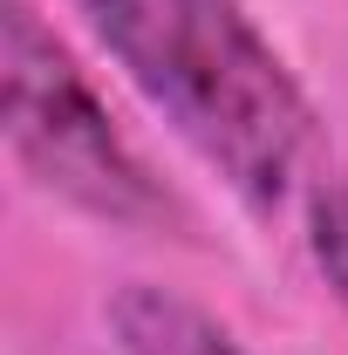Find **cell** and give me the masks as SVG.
<instances>
[{
  "label": "cell",
  "instance_id": "6da1fadb",
  "mask_svg": "<svg viewBox=\"0 0 348 355\" xmlns=\"http://www.w3.org/2000/svg\"><path fill=\"white\" fill-rule=\"evenodd\" d=\"M137 96L171 123L225 191L273 219L307 171L314 103L246 0H69Z\"/></svg>",
  "mask_w": 348,
  "mask_h": 355
},
{
  "label": "cell",
  "instance_id": "7a4b0ae2",
  "mask_svg": "<svg viewBox=\"0 0 348 355\" xmlns=\"http://www.w3.org/2000/svg\"><path fill=\"white\" fill-rule=\"evenodd\" d=\"M0 130L14 164L48 198L130 232L184 225L177 191L116 130L110 103L96 96V83L76 69V55L55 42V28L28 0H7V21H0Z\"/></svg>",
  "mask_w": 348,
  "mask_h": 355
},
{
  "label": "cell",
  "instance_id": "3957f363",
  "mask_svg": "<svg viewBox=\"0 0 348 355\" xmlns=\"http://www.w3.org/2000/svg\"><path fill=\"white\" fill-rule=\"evenodd\" d=\"M103 321L116 335V355H246V342L212 308L157 280H123L103 301Z\"/></svg>",
  "mask_w": 348,
  "mask_h": 355
},
{
  "label": "cell",
  "instance_id": "277c9868",
  "mask_svg": "<svg viewBox=\"0 0 348 355\" xmlns=\"http://www.w3.org/2000/svg\"><path fill=\"white\" fill-rule=\"evenodd\" d=\"M307 253L321 266L328 294L348 308V178L321 184V191L307 198Z\"/></svg>",
  "mask_w": 348,
  "mask_h": 355
}]
</instances>
